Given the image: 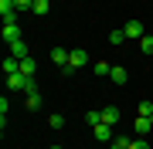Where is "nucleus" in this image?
<instances>
[{"label":"nucleus","mask_w":153,"mask_h":149,"mask_svg":"<svg viewBox=\"0 0 153 149\" xmlns=\"http://www.w3.org/2000/svg\"><path fill=\"white\" fill-rule=\"evenodd\" d=\"M85 65H88V54H85L82 48H71V58H68V68H65V71H78V68H85Z\"/></svg>","instance_id":"nucleus-1"},{"label":"nucleus","mask_w":153,"mask_h":149,"mask_svg":"<svg viewBox=\"0 0 153 149\" xmlns=\"http://www.w3.org/2000/svg\"><path fill=\"white\" fill-rule=\"evenodd\" d=\"M92 132H95V139L99 142H112V126H105V122H99V126H92Z\"/></svg>","instance_id":"nucleus-2"},{"label":"nucleus","mask_w":153,"mask_h":149,"mask_svg":"<svg viewBox=\"0 0 153 149\" xmlns=\"http://www.w3.org/2000/svg\"><path fill=\"white\" fill-rule=\"evenodd\" d=\"M68 58H71L68 48H51V61H55L58 68H68Z\"/></svg>","instance_id":"nucleus-3"},{"label":"nucleus","mask_w":153,"mask_h":149,"mask_svg":"<svg viewBox=\"0 0 153 149\" xmlns=\"http://www.w3.org/2000/svg\"><path fill=\"white\" fill-rule=\"evenodd\" d=\"M7 48H10V58H31V48L24 44V37L14 41V44H7Z\"/></svg>","instance_id":"nucleus-4"},{"label":"nucleus","mask_w":153,"mask_h":149,"mask_svg":"<svg viewBox=\"0 0 153 149\" xmlns=\"http://www.w3.org/2000/svg\"><path fill=\"white\" fill-rule=\"evenodd\" d=\"M123 31H126V37H136V41L143 37V24H140V21H126Z\"/></svg>","instance_id":"nucleus-5"},{"label":"nucleus","mask_w":153,"mask_h":149,"mask_svg":"<svg viewBox=\"0 0 153 149\" xmlns=\"http://www.w3.org/2000/svg\"><path fill=\"white\" fill-rule=\"evenodd\" d=\"M102 122L116 129V122H119V109H116V105H105V109H102Z\"/></svg>","instance_id":"nucleus-6"},{"label":"nucleus","mask_w":153,"mask_h":149,"mask_svg":"<svg viewBox=\"0 0 153 149\" xmlns=\"http://www.w3.org/2000/svg\"><path fill=\"white\" fill-rule=\"evenodd\" d=\"M4 41H7V44L21 41V27H17V24H4Z\"/></svg>","instance_id":"nucleus-7"},{"label":"nucleus","mask_w":153,"mask_h":149,"mask_svg":"<svg viewBox=\"0 0 153 149\" xmlns=\"http://www.w3.org/2000/svg\"><path fill=\"white\" fill-rule=\"evenodd\" d=\"M109 78H112L116 85H126V81H129V71H126V68H119V65H112V71H109Z\"/></svg>","instance_id":"nucleus-8"},{"label":"nucleus","mask_w":153,"mask_h":149,"mask_svg":"<svg viewBox=\"0 0 153 149\" xmlns=\"http://www.w3.org/2000/svg\"><path fill=\"white\" fill-rule=\"evenodd\" d=\"M21 75H38V61H34V58H21Z\"/></svg>","instance_id":"nucleus-9"},{"label":"nucleus","mask_w":153,"mask_h":149,"mask_svg":"<svg viewBox=\"0 0 153 149\" xmlns=\"http://www.w3.org/2000/svg\"><path fill=\"white\" fill-rule=\"evenodd\" d=\"M133 129H136V132H140V136H146V132H150V129H153V122H150L146 115H136V122H133Z\"/></svg>","instance_id":"nucleus-10"},{"label":"nucleus","mask_w":153,"mask_h":149,"mask_svg":"<svg viewBox=\"0 0 153 149\" xmlns=\"http://www.w3.org/2000/svg\"><path fill=\"white\" fill-rule=\"evenodd\" d=\"M24 105H27V109H31V112H38V109H41V105H44V102H41V92H31V95H27V98H24Z\"/></svg>","instance_id":"nucleus-11"},{"label":"nucleus","mask_w":153,"mask_h":149,"mask_svg":"<svg viewBox=\"0 0 153 149\" xmlns=\"http://www.w3.org/2000/svg\"><path fill=\"white\" fill-rule=\"evenodd\" d=\"M34 14H38V17L51 14V0H34Z\"/></svg>","instance_id":"nucleus-12"},{"label":"nucleus","mask_w":153,"mask_h":149,"mask_svg":"<svg viewBox=\"0 0 153 149\" xmlns=\"http://www.w3.org/2000/svg\"><path fill=\"white\" fill-rule=\"evenodd\" d=\"M123 41H126V31H123V27H116V31H109V44H116V48H119Z\"/></svg>","instance_id":"nucleus-13"},{"label":"nucleus","mask_w":153,"mask_h":149,"mask_svg":"<svg viewBox=\"0 0 153 149\" xmlns=\"http://www.w3.org/2000/svg\"><path fill=\"white\" fill-rule=\"evenodd\" d=\"M140 51H143V54H153V37H150V34L140 37Z\"/></svg>","instance_id":"nucleus-14"},{"label":"nucleus","mask_w":153,"mask_h":149,"mask_svg":"<svg viewBox=\"0 0 153 149\" xmlns=\"http://www.w3.org/2000/svg\"><path fill=\"white\" fill-rule=\"evenodd\" d=\"M48 126H51V129H65V115H61V112L48 115Z\"/></svg>","instance_id":"nucleus-15"},{"label":"nucleus","mask_w":153,"mask_h":149,"mask_svg":"<svg viewBox=\"0 0 153 149\" xmlns=\"http://www.w3.org/2000/svg\"><path fill=\"white\" fill-rule=\"evenodd\" d=\"M92 71H95V75H109V71H112V65H109V61H95Z\"/></svg>","instance_id":"nucleus-16"},{"label":"nucleus","mask_w":153,"mask_h":149,"mask_svg":"<svg viewBox=\"0 0 153 149\" xmlns=\"http://www.w3.org/2000/svg\"><path fill=\"white\" fill-rule=\"evenodd\" d=\"M88 126H99V122H102V109H88Z\"/></svg>","instance_id":"nucleus-17"},{"label":"nucleus","mask_w":153,"mask_h":149,"mask_svg":"<svg viewBox=\"0 0 153 149\" xmlns=\"http://www.w3.org/2000/svg\"><path fill=\"white\" fill-rule=\"evenodd\" d=\"M140 115H146V119H153V102H140Z\"/></svg>","instance_id":"nucleus-18"},{"label":"nucleus","mask_w":153,"mask_h":149,"mask_svg":"<svg viewBox=\"0 0 153 149\" xmlns=\"http://www.w3.org/2000/svg\"><path fill=\"white\" fill-rule=\"evenodd\" d=\"M17 10H34V0H14Z\"/></svg>","instance_id":"nucleus-19"},{"label":"nucleus","mask_w":153,"mask_h":149,"mask_svg":"<svg viewBox=\"0 0 153 149\" xmlns=\"http://www.w3.org/2000/svg\"><path fill=\"white\" fill-rule=\"evenodd\" d=\"M129 149H150V146H146V139H133V142H129Z\"/></svg>","instance_id":"nucleus-20"},{"label":"nucleus","mask_w":153,"mask_h":149,"mask_svg":"<svg viewBox=\"0 0 153 149\" xmlns=\"http://www.w3.org/2000/svg\"><path fill=\"white\" fill-rule=\"evenodd\" d=\"M51 149H61V146H51Z\"/></svg>","instance_id":"nucleus-21"}]
</instances>
